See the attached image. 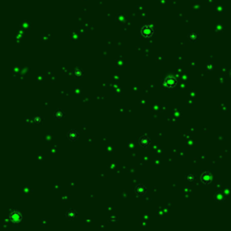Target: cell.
<instances>
[{"mask_svg":"<svg viewBox=\"0 0 231 231\" xmlns=\"http://www.w3.org/2000/svg\"><path fill=\"white\" fill-rule=\"evenodd\" d=\"M78 136H79L78 132H76L75 130H71V131L69 133V135H68V137H69V139H70V140H72V141L76 140V139L78 138Z\"/></svg>","mask_w":231,"mask_h":231,"instance_id":"277c9868","label":"cell"},{"mask_svg":"<svg viewBox=\"0 0 231 231\" xmlns=\"http://www.w3.org/2000/svg\"><path fill=\"white\" fill-rule=\"evenodd\" d=\"M153 28H152L151 26H149V25H146V26H144V28L142 29V34L144 36H145V37H149V36H151L152 34H153Z\"/></svg>","mask_w":231,"mask_h":231,"instance_id":"3957f363","label":"cell"},{"mask_svg":"<svg viewBox=\"0 0 231 231\" xmlns=\"http://www.w3.org/2000/svg\"><path fill=\"white\" fill-rule=\"evenodd\" d=\"M9 219H10V220L12 221V222H14V223H19L20 221L22 220V215H21V213H20L19 211H17V210H14V211H13L12 213L10 214V216H9Z\"/></svg>","mask_w":231,"mask_h":231,"instance_id":"7a4b0ae2","label":"cell"},{"mask_svg":"<svg viewBox=\"0 0 231 231\" xmlns=\"http://www.w3.org/2000/svg\"><path fill=\"white\" fill-rule=\"evenodd\" d=\"M136 190H137V192H139V193H143V192L145 190V189H144V187L142 186V185H139V186L137 187Z\"/></svg>","mask_w":231,"mask_h":231,"instance_id":"8992f818","label":"cell"},{"mask_svg":"<svg viewBox=\"0 0 231 231\" xmlns=\"http://www.w3.org/2000/svg\"><path fill=\"white\" fill-rule=\"evenodd\" d=\"M150 144V140L147 136H143L140 140V144L142 146H144V147H147Z\"/></svg>","mask_w":231,"mask_h":231,"instance_id":"5b68a950","label":"cell"},{"mask_svg":"<svg viewBox=\"0 0 231 231\" xmlns=\"http://www.w3.org/2000/svg\"><path fill=\"white\" fill-rule=\"evenodd\" d=\"M176 83H177V80H176L175 77L173 76V75H169V76L166 77L165 80H164V85L165 86V87L169 88V89H172V88L175 87Z\"/></svg>","mask_w":231,"mask_h":231,"instance_id":"6da1fadb","label":"cell"},{"mask_svg":"<svg viewBox=\"0 0 231 231\" xmlns=\"http://www.w3.org/2000/svg\"><path fill=\"white\" fill-rule=\"evenodd\" d=\"M68 216H69V218H73V217H74V213H73V212H71V211H70V213L68 214Z\"/></svg>","mask_w":231,"mask_h":231,"instance_id":"52a82bcc","label":"cell"}]
</instances>
